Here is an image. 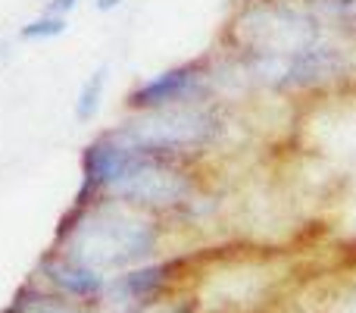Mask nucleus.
<instances>
[{
	"label": "nucleus",
	"mask_w": 356,
	"mask_h": 313,
	"mask_svg": "<svg viewBox=\"0 0 356 313\" xmlns=\"http://www.w3.org/2000/svg\"><path fill=\"white\" fill-rule=\"evenodd\" d=\"M163 232V216L138 210L116 197H100L91 204H69L50 247L113 276L129 266L156 260Z\"/></svg>",
	"instance_id": "obj_1"
},
{
	"label": "nucleus",
	"mask_w": 356,
	"mask_h": 313,
	"mask_svg": "<svg viewBox=\"0 0 356 313\" xmlns=\"http://www.w3.org/2000/svg\"><path fill=\"white\" fill-rule=\"evenodd\" d=\"M116 129L144 154L200 163L203 157L225 148L234 132V113L222 100H207L169 110L129 113Z\"/></svg>",
	"instance_id": "obj_2"
},
{
	"label": "nucleus",
	"mask_w": 356,
	"mask_h": 313,
	"mask_svg": "<svg viewBox=\"0 0 356 313\" xmlns=\"http://www.w3.org/2000/svg\"><path fill=\"white\" fill-rule=\"evenodd\" d=\"M106 197H116V201L166 220V216H191V210L203 197V185L197 176V163L138 151L135 163Z\"/></svg>",
	"instance_id": "obj_3"
},
{
	"label": "nucleus",
	"mask_w": 356,
	"mask_h": 313,
	"mask_svg": "<svg viewBox=\"0 0 356 313\" xmlns=\"http://www.w3.org/2000/svg\"><path fill=\"white\" fill-rule=\"evenodd\" d=\"M207 100H216L213 54L175 63V66H166L141 79L125 94V113L169 110V107L207 104Z\"/></svg>",
	"instance_id": "obj_4"
},
{
	"label": "nucleus",
	"mask_w": 356,
	"mask_h": 313,
	"mask_svg": "<svg viewBox=\"0 0 356 313\" xmlns=\"http://www.w3.org/2000/svg\"><path fill=\"white\" fill-rule=\"evenodd\" d=\"M181 266L184 257H156L113 273L100 301V313H144L163 304L181 276Z\"/></svg>",
	"instance_id": "obj_5"
},
{
	"label": "nucleus",
	"mask_w": 356,
	"mask_h": 313,
	"mask_svg": "<svg viewBox=\"0 0 356 313\" xmlns=\"http://www.w3.org/2000/svg\"><path fill=\"white\" fill-rule=\"evenodd\" d=\"M31 279H38L41 285H47L50 291L69 298V301L91 304V307H100L106 282H110L106 273L94 270V266L81 264V260L69 257V254H63V251H54V247L35 264Z\"/></svg>",
	"instance_id": "obj_6"
},
{
	"label": "nucleus",
	"mask_w": 356,
	"mask_h": 313,
	"mask_svg": "<svg viewBox=\"0 0 356 313\" xmlns=\"http://www.w3.org/2000/svg\"><path fill=\"white\" fill-rule=\"evenodd\" d=\"M0 313H100V307L69 301V298L50 291L47 285H41L38 279H29L25 285H19L13 301L0 307Z\"/></svg>",
	"instance_id": "obj_7"
},
{
	"label": "nucleus",
	"mask_w": 356,
	"mask_h": 313,
	"mask_svg": "<svg viewBox=\"0 0 356 313\" xmlns=\"http://www.w3.org/2000/svg\"><path fill=\"white\" fill-rule=\"evenodd\" d=\"M106 88H110V66H97L85 75L81 82L79 94H75V104H72V116L79 125H88L100 116L104 110V98H106Z\"/></svg>",
	"instance_id": "obj_8"
},
{
	"label": "nucleus",
	"mask_w": 356,
	"mask_h": 313,
	"mask_svg": "<svg viewBox=\"0 0 356 313\" xmlns=\"http://www.w3.org/2000/svg\"><path fill=\"white\" fill-rule=\"evenodd\" d=\"M69 31V19L66 16H56V13L41 10L38 16H31L29 22L19 25L16 38L25 44H41V41H56Z\"/></svg>",
	"instance_id": "obj_9"
},
{
	"label": "nucleus",
	"mask_w": 356,
	"mask_h": 313,
	"mask_svg": "<svg viewBox=\"0 0 356 313\" xmlns=\"http://www.w3.org/2000/svg\"><path fill=\"white\" fill-rule=\"evenodd\" d=\"M144 313H197V304L194 301H163Z\"/></svg>",
	"instance_id": "obj_10"
},
{
	"label": "nucleus",
	"mask_w": 356,
	"mask_h": 313,
	"mask_svg": "<svg viewBox=\"0 0 356 313\" xmlns=\"http://www.w3.org/2000/svg\"><path fill=\"white\" fill-rule=\"evenodd\" d=\"M81 6V0H47V3H44V10L47 13H56V16H72L75 10H79Z\"/></svg>",
	"instance_id": "obj_11"
},
{
	"label": "nucleus",
	"mask_w": 356,
	"mask_h": 313,
	"mask_svg": "<svg viewBox=\"0 0 356 313\" xmlns=\"http://www.w3.org/2000/svg\"><path fill=\"white\" fill-rule=\"evenodd\" d=\"M125 0H94V10L97 13H113V10H119Z\"/></svg>",
	"instance_id": "obj_12"
},
{
	"label": "nucleus",
	"mask_w": 356,
	"mask_h": 313,
	"mask_svg": "<svg viewBox=\"0 0 356 313\" xmlns=\"http://www.w3.org/2000/svg\"><path fill=\"white\" fill-rule=\"evenodd\" d=\"M341 313H356V298H350V301L341 307Z\"/></svg>",
	"instance_id": "obj_13"
}]
</instances>
